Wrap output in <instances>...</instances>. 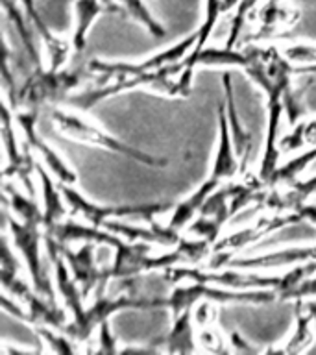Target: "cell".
Instances as JSON below:
<instances>
[{
    "label": "cell",
    "mask_w": 316,
    "mask_h": 355,
    "mask_svg": "<svg viewBox=\"0 0 316 355\" xmlns=\"http://www.w3.org/2000/svg\"><path fill=\"white\" fill-rule=\"evenodd\" d=\"M316 272V261H309L307 265L296 266L285 276H259V274H243V272H204L200 268H166V279L168 282H202L209 285H220V287L237 288V291H249V288H272L277 296L287 300L294 288L299 283L313 276Z\"/></svg>",
    "instance_id": "obj_1"
},
{
    "label": "cell",
    "mask_w": 316,
    "mask_h": 355,
    "mask_svg": "<svg viewBox=\"0 0 316 355\" xmlns=\"http://www.w3.org/2000/svg\"><path fill=\"white\" fill-rule=\"evenodd\" d=\"M91 74L94 72L91 71L89 61H80L76 67L72 65L71 69L43 71L41 67H37L28 76H24L22 85L10 94V98L17 110L39 111L46 104L65 102L69 91L78 87Z\"/></svg>",
    "instance_id": "obj_2"
},
{
    "label": "cell",
    "mask_w": 316,
    "mask_h": 355,
    "mask_svg": "<svg viewBox=\"0 0 316 355\" xmlns=\"http://www.w3.org/2000/svg\"><path fill=\"white\" fill-rule=\"evenodd\" d=\"M183 61L177 63H170V65L161 67L157 71L148 72V74H139V76H132V74H121L115 76L116 82L107 83V85H100V87L87 89L78 94H69L63 104L76 107L80 111L93 110L94 105L100 104L102 100L111 98L119 93L124 91H132V89L139 87H150L152 91L159 94H166V96H179V89H177V76L182 74Z\"/></svg>",
    "instance_id": "obj_3"
},
{
    "label": "cell",
    "mask_w": 316,
    "mask_h": 355,
    "mask_svg": "<svg viewBox=\"0 0 316 355\" xmlns=\"http://www.w3.org/2000/svg\"><path fill=\"white\" fill-rule=\"evenodd\" d=\"M50 119L55 124V128L60 130L65 137L80 141V143L93 144V146H100V148L111 150V152H119V154L126 155L130 159H135L139 163L148 166H166V159L163 157H155V155L144 154L141 150L133 148L130 144L122 143L121 139L113 137L109 133H105L104 130H100L98 126H94L91 122L78 119L76 115H72L69 111L63 110H52L50 111Z\"/></svg>",
    "instance_id": "obj_4"
},
{
    "label": "cell",
    "mask_w": 316,
    "mask_h": 355,
    "mask_svg": "<svg viewBox=\"0 0 316 355\" xmlns=\"http://www.w3.org/2000/svg\"><path fill=\"white\" fill-rule=\"evenodd\" d=\"M277 293L272 288H259V291H222V288L209 287V283L191 282V285L176 287L168 296V307L172 315L177 316L191 311L194 305L207 300V302H218V304H270L276 298Z\"/></svg>",
    "instance_id": "obj_5"
},
{
    "label": "cell",
    "mask_w": 316,
    "mask_h": 355,
    "mask_svg": "<svg viewBox=\"0 0 316 355\" xmlns=\"http://www.w3.org/2000/svg\"><path fill=\"white\" fill-rule=\"evenodd\" d=\"M60 189L65 196L67 204L71 207L72 215H82L91 226L102 227L107 218L119 216V218H146L154 220L155 215L166 213L174 207V204H139V205H96L89 202L78 193L76 189H72L69 183H61Z\"/></svg>",
    "instance_id": "obj_6"
},
{
    "label": "cell",
    "mask_w": 316,
    "mask_h": 355,
    "mask_svg": "<svg viewBox=\"0 0 316 355\" xmlns=\"http://www.w3.org/2000/svg\"><path fill=\"white\" fill-rule=\"evenodd\" d=\"M6 224L10 227L11 235H13V244L19 250L26 261L28 272L32 276L33 288L37 291L41 296L49 300H54L52 296V285H50L46 272L43 268V259H41V239H43V227L44 224L39 220H15L8 215V209L4 211Z\"/></svg>",
    "instance_id": "obj_7"
},
{
    "label": "cell",
    "mask_w": 316,
    "mask_h": 355,
    "mask_svg": "<svg viewBox=\"0 0 316 355\" xmlns=\"http://www.w3.org/2000/svg\"><path fill=\"white\" fill-rule=\"evenodd\" d=\"M60 243V241H58ZM60 250L65 257L67 265L71 268L72 277L82 288L83 298L89 296V293L96 291V298L104 294V288L109 279H113L109 274V266L100 268L94 259V243H83V246L78 252L71 250L67 243H60Z\"/></svg>",
    "instance_id": "obj_8"
},
{
    "label": "cell",
    "mask_w": 316,
    "mask_h": 355,
    "mask_svg": "<svg viewBox=\"0 0 316 355\" xmlns=\"http://www.w3.org/2000/svg\"><path fill=\"white\" fill-rule=\"evenodd\" d=\"M196 39H198V33H193V35H188V37H185L177 44H174V46H170L168 50H165V52H159V54L152 55V58L141 61V63H104V61L91 60L89 61V65H91V71H93L94 74H102L104 80H111V78L121 76V74H132V76L148 74V72L157 71L161 67L183 61V58H185V54H187L188 50L194 49Z\"/></svg>",
    "instance_id": "obj_9"
},
{
    "label": "cell",
    "mask_w": 316,
    "mask_h": 355,
    "mask_svg": "<svg viewBox=\"0 0 316 355\" xmlns=\"http://www.w3.org/2000/svg\"><path fill=\"white\" fill-rule=\"evenodd\" d=\"M39 111L35 110H13V119L21 126L24 139H26L28 148H33L41 157L43 163L49 166L50 171L54 172V176L60 180L61 183H74L76 182V172L67 166V163L60 157V154H55L54 150L50 148L49 144L44 143L41 135L35 132V124H37Z\"/></svg>",
    "instance_id": "obj_10"
},
{
    "label": "cell",
    "mask_w": 316,
    "mask_h": 355,
    "mask_svg": "<svg viewBox=\"0 0 316 355\" xmlns=\"http://www.w3.org/2000/svg\"><path fill=\"white\" fill-rule=\"evenodd\" d=\"M227 107L226 104L218 105V128H220V139H218V152H216L215 165L211 171L209 182L216 187H220L224 180L237 176L240 172V159L235 152L231 132H229V122H227Z\"/></svg>",
    "instance_id": "obj_11"
},
{
    "label": "cell",
    "mask_w": 316,
    "mask_h": 355,
    "mask_svg": "<svg viewBox=\"0 0 316 355\" xmlns=\"http://www.w3.org/2000/svg\"><path fill=\"white\" fill-rule=\"evenodd\" d=\"M304 220V216L299 215L298 211L288 213V215H274L268 218H261L254 227H246L243 232H237L229 235V237L222 239L220 243H215V252H227V250H240L248 244L259 241L261 237H266L268 233H274L290 224H298Z\"/></svg>",
    "instance_id": "obj_12"
},
{
    "label": "cell",
    "mask_w": 316,
    "mask_h": 355,
    "mask_svg": "<svg viewBox=\"0 0 316 355\" xmlns=\"http://www.w3.org/2000/svg\"><path fill=\"white\" fill-rule=\"evenodd\" d=\"M105 11H124L115 0H76L74 2V30H72L71 46L76 58H82L87 46L89 28L96 21V17Z\"/></svg>",
    "instance_id": "obj_13"
},
{
    "label": "cell",
    "mask_w": 316,
    "mask_h": 355,
    "mask_svg": "<svg viewBox=\"0 0 316 355\" xmlns=\"http://www.w3.org/2000/svg\"><path fill=\"white\" fill-rule=\"evenodd\" d=\"M307 261H316V246L287 248L281 250V252L257 255V257H246V259H226L222 261L220 266H235V268H274V266L292 265V263H307Z\"/></svg>",
    "instance_id": "obj_14"
},
{
    "label": "cell",
    "mask_w": 316,
    "mask_h": 355,
    "mask_svg": "<svg viewBox=\"0 0 316 355\" xmlns=\"http://www.w3.org/2000/svg\"><path fill=\"white\" fill-rule=\"evenodd\" d=\"M105 230H109L113 233H119L126 241H141V243H155L163 244V246H174V244L182 243V237L176 230L172 227H163L157 222L150 220V227H139L130 226V224H116V222H104Z\"/></svg>",
    "instance_id": "obj_15"
},
{
    "label": "cell",
    "mask_w": 316,
    "mask_h": 355,
    "mask_svg": "<svg viewBox=\"0 0 316 355\" xmlns=\"http://www.w3.org/2000/svg\"><path fill=\"white\" fill-rule=\"evenodd\" d=\"M22 8H24V13H26L28 21L32 24L35 30L39 32V35L43 37L44 44H46V50H49L50 55V69H61V65L65 63L67 60V52H69V44L65 41H61L50 32L44 21L41 19V15L37 13V8H35V2L37 0H21Z\"/></svg>",
    "instance_id": "obj_16"
},
{
    "label": "cell",
    "mask_w": 316,
    "mask_h": 355,
    "mask_svg": "<svg viewBox=\"0 0 316 355\" xmlns=\"http://www.w3.org/2000/svg\"><path fill=\"white\" fill-rule=\"evenodd\" d=\"M224 89H226V107H227V122H229V132H231L235 152L240 159V172H244L248 165V155L252 150V133L244 132L237 116V107H235V96H233L231 74H224Z\"/></svg>",
    "instance_id": "obj_17"
},
{
    "label": "cell",
    "mask_w": 316,
    "mask_h": 355,
    "mask_svg": "<svg viewBox=\"0 0 316 355\" xmlns=\"http://www.w3.org/2000/svg\"><path fill=\"white\" fill-rule=\"evenodd\" d=\"M35 172H37L39 180H41V189H43V202H44V232L50 230L55 224L63 222L67 216V207L61 200L60 185H55L52 182V178L49 176V172L44 171L43 165L35 163Z\"/></svg>",
    "instance_id": "obj_18"
},
{
    "label": "cell",
    "mask_w": 316,
    "mask_h": 355,
    "mask_svg": "<svg viewBox=\"0 0 316 355\" xmlns=\"http://www.w3.org/2000/svg\"><path fill=\"white\" fill-rule=\"evenodd\" d=\"M193 311H185L182 315L174 316V324L163 343L168 352L188 354L194 352V331H193Z\"/></svg>",
    "instance_id": "obj_19"
},
{
    "label": "cell",
    "mask_w": 316,
    "mask_h": 355,
    "mask_svg": "<svg viewBox=\"0 0 316 355\" xmlns=\"http://www.w3.org/2000/svg\"><path fill=\"white\" fill-rule=\"evenodd\" d=\"M313 161H316V146L304 152L301 155H298L296 159L288 161L287 165L276 168V172L272 174L270 182H268V187H276L279 183H294V180H296L299 172L305 171Z\"/></svg>",
    "instance_id": "obj_20"
},
{
    "label": "cell",
    "mask_w": 316,
    "mask_h": 355,
    "mask_svg": "<svg viewBox=\"0 0 316 355\" xmlns=\"http://www.w3.org/2000/svg\"><path fill=\"white\" fill-rule=\"evenodd\" d=\"M116 4H121L124 8L128 15L135 19L137 22H141L146 30H148L154 37H165L166 30L165 26H161L159 22L155 21L150 10L144 6L143 0H115Z\"/></svg>",
    "instance_id": "obj_21"
},
{
    "label": "cell",
    "mask_w": 316,
    "mask_h": 355,
    "mask_svg": "<svg viewBox=\"0 0 316 355\" xmlns=\"http://www.w3.org/2000/svg\"><path fill=\"white\" fill-rule=\"evenodd\" d=\"M6 198L10 200V205L13 213H15L21 220H39L44 224V213L37 207V204L30 200L28 196H22L19 191L6 183L4 185Z\"/></svg>",
    "instance_id": "obj_22"
},
{
    "label": "cell",
    "mask_w": 316,
    "mask_h": 355,
    "mask_svg": "<svg viewBox=\"0 0 316 355\" xmlns=\"http://www.w3.org/2000/svg\"><path fill=\"white\" fill-rule=\"evenodd\" d=\"M263 30H265V35L272 32V30H279V28H288L292 26L294 22L298 21V11L287 10L279 6V2H274L272 0L270 4L265 8V13H263Z\"/></svg>",
    "instance_id": "obj_23"
},
{
    "label": "cell",
    "mask_w": 316,
    "mask_h": 355,
    "mask_svg": "<svg viewBox=\"0 0 316 355\" xmlns=\"http://www.w3.org/2000/svg\"><path fill=\"white\" fill-rule=\"evenodd\" d=\"M310 322H313V315L310 311L307 315L301 313V300H298V313H296V331L290 338H288L287 346L283 348L285 354H294V352H301L313 343V333H310Z\"/></svg>",
    "instance_id": "obj_24"
},
{
    "label": "cell",
    "mask_w": 316,
    "mask_h": 355,
    "mask_svg": "<svg viewBox=\"0 0 316 355\" xmlns=\"http://www.w3.org/2000/svg\"><path fill=\"white\" fill-rule=\"evenodd\" d=\"M224 11H226V8H224V0H205V21L204 24L200 26L198 32H196L198 33V39H196V44H194L193 54L191 55L200 54V52L205 49V43H207V39H209V35L213 33V28L216 26L218 17H220Z\"/></svg>",
    "instance_id": "obj_25"
},
{
    "label": "cell",
    "mask_w": 316,
    "mask_h": 355,
    "mask_svg": "<svg viewBox=\"0 0 316 355\" xmlns=\"http://www.w3.org/2000/svg\"><path fill=\"white\" fill-rule=\"evenodd\" d=\"M304 144H316V119L299 122L292 133H288V135H285V137L279 141V146H281L285 152L301 148Z\"/></svg>",
    "instance_id": "obj_26"
},
{
    "label": "cell",
    "mask_w": 316,
    "mask_h": 355,
    "mask_svg": "<svg viewBox=\"0 0 316 355\" xmlns=\"http://www.w3.org/2000/svg\"><path fill=\"white\" fill-rule=\"evenodd\" d=\"M35 331L44 343L49 344L52 352H60V354H72L76 352V344L78 340L67 335V333L60 331V329H54V327H46V326H35Z\"/></svg>",
    "instance_id": "obj_27"
},
{
    "label": "cell",
    "mask_w": 316,
    "mask_h": 355,
    "mask_svg": "<svg viewBox=\"0 0 316 355\" xmlns=\"http://www.w3.org/2000/svg\"><path fill=\"white\" fill-rule=\"evenodd\" d=\"M285 54L290 61L296 63H307V65H316V46H307V44H294L285 50Z\"/></svg>",
    "instance_id": "obj_28"
},
{
    "label": "cell",
    "mask_w": 316,
    "mask_h": 355,
    "mask_svg": "<svg viewBox=\"0 0 316 355\" xmlns=\"http://www.w3.org/2000/svg\"><path fill=\"white\" fill-rule=\"evenodd\" d=\"M98 352H107V354L116 352V343L115 337H113V333H111L109 318L102 322L98 326Z\"/></svg>",
    "instance_id": "obj_29"
},
{
    "label": "cell",
    "mask_w": 316,
    "mask_h": 355,
    "mask_svg": "<svg viewBox=\"0 0 316 355\" xmlns=\"http://www.w3.org/2000/svg\"><path fill=\"white\" fill-rule=\"evenodd\" d=\"M309 296H316V277H307L304 282L299 283L298 287L294 288L288 298L292 300H304L309 298Z\"/></svg>",
    "instance_id": "obj_30"
},
{
    "label": "cell",
    "mask_w": 316,
    "mask_h": 355,
    "mask_svg": "<svg viewBox=\"0 0 316 355\" xmlns=\"http://www.w3.org/2000/svg\"><path fill=\"white\" fill-rule=\"evenodd\" d=\"M296 211H298L304 218H307V220L315 222L316 224V204H307V202H305V204L299 205Z\"/></svg>",
    "instance_id": "obj_31"
},
{
    "label": "cell",
    "mask_w": 316,
    "mask_h": 355,
    "mask_svg": "<svg viewBox=\"0 0 316 355\" xmlns=\"http://www.w3.org/2000/svg\"><path fill=\"white\" fill-rule=\"evenodd\" d=\"M231 343L233 344H240V346H243V349L244 352H252V346H249V344H246V340H243V338H240V335H238V333H233L231 335Z\"/></svg>",
    "instance_id": "obj_32"
},
{
    "label": "cell",
    "mask_w": 316,
    "mask_h": 355,
    "mask_svg": "<svg viewBox=\"0 0 316 355\" xmlns=\"http://www.w3.org/2000/svg\"><path fill=\"white\" fill-rule=\"evenodd\" d=\"M309 311H310V315H313V322H315V324H316V305L310 304L309 305Z\"/></svg>",
    "instance_id": "obj_33"
},
{
    "label": "cell",
    "mask_w": 316,
    "mask_h": 355,
    "mask_svg": "<svg viewBox=\"0 0 316 355\" xmlns=\"http://www.w3.org/2000/svg\"><path fill=\"white\" fill-rule=\"evenodd\" d=\"M274 2H281V0H274Z\"/></svg>",
    "instance_id": "obj_34"
}]
</instances>
